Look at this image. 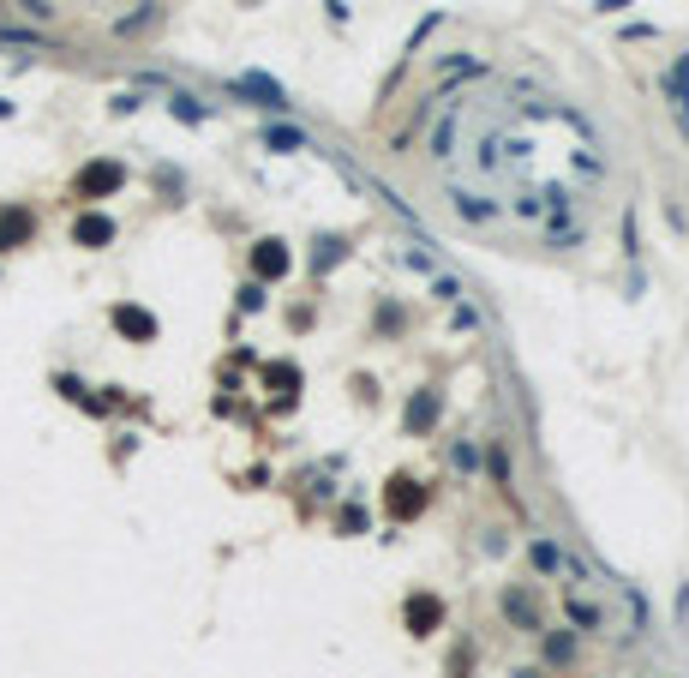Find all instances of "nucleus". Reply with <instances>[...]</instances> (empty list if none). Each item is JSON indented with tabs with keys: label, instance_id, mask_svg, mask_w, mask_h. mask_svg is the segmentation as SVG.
<instances>
[{
	"label": "nucleus",
	"instance_id": "obj_15",
	"mask_svg": "<svg viewBox=\"0 0 689 678\" xmlns=\"http://www.w3.org/2000/svg\"><path fill=\"white\" fill-rule=\"evenodd\" d=\"M24 13H30V19H48V13H55V6H48V0H19Z\"/></svg>",
	"mask_w": 689,
	"mask_h": 678
},
{
	"label": "nucleus",
	"instance_id": "obj_16",
	"mask_svg": "<svg viewBox=\"0 0 689 678\" xmlns=\"http://www.w3.org/2000/svg\"><path fill=\"white\" fill-rule=\"evenodd\" d=\"M6 115H13V102H0V120H6Z\"/></svg>",
	"mask_w": 689,
	"mask_h": 678
},
{
	"label": "nucleus",
	"instance_id": "obj_4",
	"mask_svg": "<svg viewBox=\"0 0 689 678\" xmlns=\"http://www.w3.org/2000/svg\"><path fill=\"white\" fill-rule=\"evenodd\" d=\"M72 240H79V246H108V240H115V217H102V210H90V217H79V228H72Z\"/></svg>",
	"mask_w": 689,
	"mask_h": 678
},
{
	"label": "nucleus",
	"instance_id": "obj_7",
	"mask_svg": "<svg viewBox=\"0 0 689 678\" xmlns=\"http://www.w3.org/2000/svg\"><path fill=\"white\" fill-rule=\"evenodd\" d=\"M252 264H258V277H282V270H288V253H282L276 240H264V246L252 253Z\"/></svg>",
	"mask_w": 689,
	"mask_h": 678
},
{
	"label": "nucleus",
	"instance_id": "obj_9",
	"mask_svg": "<svg viewBox=\"0 0 689 678\" xmlns=\"http://www.w3.org/2000/svg\"><path fill=\"white\" fill-rule=\"evenodd\" d=\"M408 619H413V624H438V600H413Z\"/></svg>",
	"mask_w": 689,
	"mask_h": 678
},
{
	"label": "nucleus",
	"instance_id": "obj_1",
	"mask_svg": "<svg viewBox=\"0 0 689 678\" xmlns=\"http://www.w3.org/2000/svg\"><path fill=\"white\" fill-rule=\"evenodd\" d=\"M120 180H126V168H120V162H90V168L79 175V199H108Z\"/></svg>",
	"mask_w": 689,
	"mask_h": 678
},
{
	"label": "nucleus",
	"instance_id": "obj_5",
	"mask_svg": "<svg viewBox=\"0 0 689 678\" xmlns=\"http://www.w3.org/2000/svg\"><path fill=\"white\" fill-rule=\"evenodd\" d=\"M115 324L126 330V337H138V342H150V337H157V319H150L144 306H115Z\"/></svg>",
	"mask_w": 689,
	"mask_h": 678
},
{
	"label": "nucleus",
	"instance_id": "obj_6",
	"mask_svg": "<svg viewBox=\"0 0 689 678\" xmlns=\"http://www.w3.org/2000/svg\"><path fill=\"white\" fill-rule=\"evenodd\" d=\"M30 228H37L30 210H6V217H0V253H13L19 240H30Z\"/></svg>",
	"mask_w": 689,
	"mask_h": 678
},
{
	"label": "nucleus",
	"instance_id": "obj_13",
	"mask_svg": "<svg viewBox=\"0 0 689 678\" xmlns=\"http://www.w3.org/2000/svg\"><path fill=\"white\" fill-rule=\"evenodd\" d=\"M432 415H438V402H432V397L420 402V408H408V420H413V426H432Z\"/></svg>",
	"mask_w": 689,
	"mask_h": 678
},
{
	"label": "nucleus",
	"instance_id": "obj_2",
	"mask_svg": "<svg viewBox=\"0 0 689 678\" xmlns=\"http://www.w3.org/2000/svg\"><path fill=\"white\" fill-rule=\"evenodd\" d=\"M533 571H540V577H575L582 582V564H575L564 546H551V540H533Z\"/></svg>",
	"mask_w": 689,
	"mask_h": 678
},
{
	"label": "nucleus",
	"instance_id": "obj_14",
	"mask_svg": "<svg viewBox=\"0 0 689 678\" xmlns=\"http://www.w3.org/2000/svg\"><path fill=\"white\" fill-rule=\"evenodd\" d=\"M510 613H515L522 624H533V600H528V595H510Z\"/></svg>",
	"mask_w": 689,
	"mask_h": 678
},
{
	"label": "nucleus",
	"instance_id": "obj_11",
	"mask_svg": "<svg viewBox=\"0 0 689 678\" xmlns=\"http://www.w3.org/2000/svg\"><path fill=\"white\" fill-rule=\"evenodd\" d=\"M546 655H551V660H570L575 642H570V637H546Z\"/></svg>",
	"mask_w": 689,
	"mask_h": 678
},
{
	"label": "nucleus",
	"instance_id": "obj_8",
	"mask_svg": "<svg viewBox=\"0 0 689 678\" xmlns=\"http://www.w3.org/2000/svg\"><path fill=\"white\" fill-rule=\"evenodd\" d=\"M300 144H306V139H300L294 126H276V133H270V150H300Z\"/></svg>",
	"mask_w": 689,
	"mask_h": 678
},
{
	"label": "nucleus",
	"instance_id": "obj_12",
	"mask_svg": "<svg viewBox=\"0 0 689 678\" xmlns=\"http://www.w3.org/2000/svg\"><path fill=\"white\" fill-rule=\"evenodd\" d=\"M174 115H180V120H192V126H198V120H204V108H198L192 97H174Z\"/></svg>",
	"mask_w": 689,
	"mask_h": 678
},
{
	"label": "nucleus",
	"instance_id": "obj_3",
	"mask_svg": "<svg viewBox=\"0 0 689 678\" xmlns=\"http://www.w3.org/2000/svg\"><path fill=\"white\" fill-rule=\"evenodd\" d=\"M234 90L258 97L264 108H288V97H282V84H276V79H264V73H246V79H234Z\"/></svg>",
	"mask_w": 689,
	"mask_h": 678
},
{
	"label": "nucleus",
	"instance_id": "obj_10",
	"mask_svg": "<svg viewBox=\"0 0 689 678\" xmlns=\"http://www.w3.org/2000/svg\"><path fill=\"white\" fill-rule=\"evenodd\" d=\"M570 619H575V624H606V619L588 606V600H570Z\"/></svg>",
	"mask_w": 689,
	"mask_h": 678
}]
</instances>
